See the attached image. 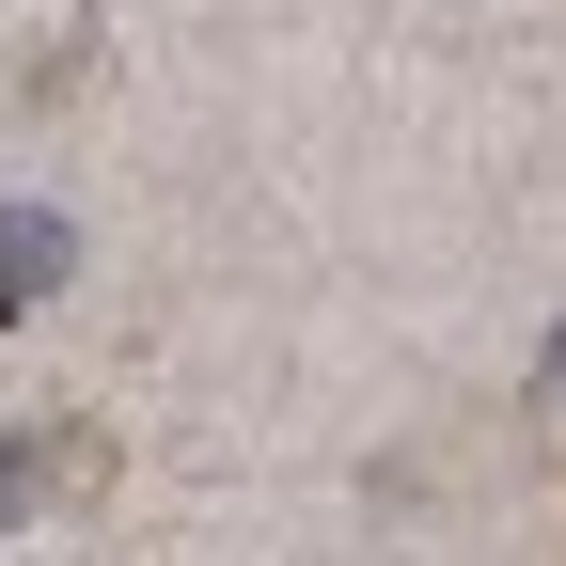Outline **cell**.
Wrapping results in <instances>:
<instances>
[{"label": "cell", "mask_w": 566, "mask_h": 566, "mask_svg": "<svg viewBox=\"0 0 566 566\" xmlns=\"http://www.w3.org/2000/svg\"><path fill=\"white\" fill-rule=\"evenodd\" d=\"M63 268H80V237H63V221H32V205H17V221H0V315H32L48 283H63Z\"/></svg>", "instance_id": "1"}, {"label": "cell", "mask_w": 566, "mask_h": 566, "mask_svg": "<svg viewBox=\"0 0 566 566\" xmlns=\"http://www.w3.org/2000/svg\"><path fill=\"white\" fill-rule=\"evenodd\" d=\"M48 488H63V424H0V535L48 520Z\"/></svg>", "instance_id": "2"}, {"label": "cell", "mask_w": 566, "mask_h": 566, "mask_svg": "<svg viewBox=\"0 0 566 566\" xmlns=\"http://www.w3.org/2000/svg\"><path fill=\"white\" fill-rule=\"evenodd\" d=\"M551 394H566V331H551Z\"/></svg>", "instance_id": "3"}]
</instances>
